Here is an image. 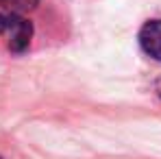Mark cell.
Here are the masks:
<instances>
[{
    "mask_svg": "<svg viewBox=\"0 0 161 159\" xmlns=\"http://www.w3.org/2000/svg\"><path fill=\"white\" fill-rule=\"evenodd\" d=\"M0 39L11 53H26L33 39V24L24 18V13L0 11Z\"/></svg>",
    "mask_w": 161,
    "mask_h": 159,
    "instance_id": "1",
    "label": "cell"
},
{
    "mask_svg": "<svg viewBox=\"0 0 161 159\" xmlns=\"http://www.w3.org/2000/svg\"><path fill=\"white\" fill-rule=\"evenodd\" d=\"M139 46L150 59L161 61V20H148L139 31Z\"/></svg>",
    "mask_w": 161,
    "mask_h": 159,
    "instance_id": "2",
    "label": "cell"
},
{
    "mask_svg": "<svg viewBox=\"0 0 161 159\" xmlns=\"http://www.w3.org/2000/svg\"><path fill=\"white\" fill-rule=\"evenodd\" d=\"M39 4V0H0V11H13V13H26Z\"/></svg>",
    "mask_w": 161,
    "mask_h": 159,
    "instance_id": "3",
    "label": "cell"
},
{
    "mask_svg": "<svg viewBox=\"0 0 161 159\" xmlns=\"http://www.w3.org/2000/svg\"><path fill=\"white\" fill-rule=\"evenodd\" d=\"M155 92H157V96L161 98V79H157V81H155Z\"/></svg>",
    "mask_w": 161,
    "mask_h": 159,
    "instance_id": "4",
    "label": "cell"
},
{
    "mask_svg": "<svg viewBox=\"0 0 161 159\" xmlns=\"http://www.w3.org/2000/svg\"><path fill=\"white\" fill-rule=\"evenodd\" d=\"M0 159H2V157H0Z\"/></svg>",
    "mask_w": 161,
    "mask_h": 159,
    "instance_id": "5",
    "label": "cell"
}]
</instances>
